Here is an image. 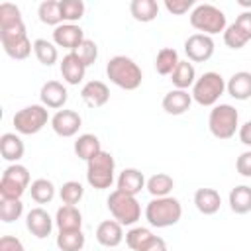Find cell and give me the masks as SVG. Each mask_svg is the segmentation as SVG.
I'll return each mask as SVG.
<instances>
[{
    "label": "cell",
    "mask_w": 251,
    "mask_h": 251,
    "mask_svg": "<svg viewBox=\"0 0 251 251\" xmlns=\"http://www.w3.org/2000/svg\"><path fill=\"white\" fill-rule=\"evenodd\" d=\"M106 76L110 78L112 84H116L122 90H135L141 86V80H143L141 67L131 57H126V55H116L108 61Z\"/></svg>",
    "instance_id": "obj_1"
},
{
    "label": "cell",
    "mask_w": 251,
    "mask_h": 251,
    "mask_svg": "<svg viewBox=\"0 0 251 251\" xmlns=\"http://www.w3.org/2000/svg\"><path fill=\"white\" fill-rule=\"evenodd\" d=\"M182 218V206L178 198L175 196H163V198H153L145 206V220L153 227H171L178 224Z\"/></svg>",
    "instance_id": "obj_2"
},
{
    "label": "cell",
    "mask_w": 251,
    "mask_h": 251,
    "mask_svg": "<svg viewBox=\"0 0 251 251\" xmlns=\"http://www.w3.org/2000/svg\"><path fill=\"white\" fill-rule=\"evenodd\" d=\"M190 25L198 29V33L204 35H216L220 31H226L227 20L226 14L214 6V4H196L194 10L190 12Z\"/></svg>",
    "instance_id": "obj_3"
},
{
    "label": "cell",
    "mask_w": 251,
    "mask_h": 251,
    "mask_svg": "<svg viewBox=\"0 0 251 251\" xmlns=\"http://www.w3.org/2000/svg\"><path fill=\"white\" fill-rule=\"evenodd\" d=\"M208 129L216 139H231L239 129V114L231 104H216L208 116Z\"/></svg>",
    "instance_id": "obj_4"
},
{
    "label": "cell",
    "mask_w": 251,
    "mask_h": 251,
    "mask_svg": "<svg viewBox=\"0 0 251 251\" xmlns=\"http://www.w3.org/2000/svg\"><path fill=\"white\" fill-rule=\"evenodd\" d=\"M114 173H116V161L112 153L104 149L98 155H94L90 161H86V180L96 190L110 188L114 182Z\"/></svg>",
    "instance_id": "obj_5"
},
{
    "label": "cell",
    "mask_w": 251,
    "mask_h": 251,
    "mask_svg": "<svg viewBox=\"0 0 251 251\" xmlns=\"http://www.w3.org/2000/svg\"><path fill=\"white\" fill-rule=\"evenodd\" d=\"M226 92V80L220 73L208 71L202 76L196 78L194 86H192V100L200 106H216L220 96Z\"/></svg>",
    "instance_id": "obj_6"
},
{
    "label": "cell",
    "mask_w": 251,
    "mask_h": 251,
    "mask_svg": "<svg viewBox=\"0 0 251 251\" xmlns=\"http://www.w3.org/2000/svg\"><path fill=\"white\" fill-rule=\"evenodd\" d=\"M106 204H108L112 218L116 222H120L122 226H133L141 218V206H139L137 198L131 194H126L118 188L110 192Z\"/></svg>",
    "instance_id": "obj_7"
},
{
    "label": "cell",
    "mask_w": 251,
    "mask_h": 251,
    "mask_svg": "<svg viewBox=\"0 0 251 251\" xmlns=\"http://www.w3.org/2000/svg\"><path fill=\"white\" fill-rule=\"evenodd\" d=\"M29 171L20 165L14 163L10 167L4 169L2 178H0V198L4 200H22L24 192L29 188Z\"/></svg>",
    "instance_id": "obj_8"
},
{
    "label": "cell",
    "mask_w": 251,
    "mask_h": 251,
    "mask_svg": "<svg viewBox=\"0 0 251 251\" xmlns=\"http://www.w3.org/2000/svg\"><path fill=\"white\" fill-rule=\"evenodd\" d=\"M47 122H51L49 118V112L43 104H31V106H25L22 110H18L12 118V124L16 127L18 133L22 135H35L39 133Z\"/></svg>",
    "instance_id": "obj_9"
},
{
    "label": "cell",
    "mask_w": 251,
    "mask_h": 251,
    "mask_svg": "<svg viewBox=\"0 0 251 251\" xmlns=\"http://www.w3.org/2000/svg\"><path fill=\"white\" fill-rule=\"evenodd\" d=\"M0 43H2L4 53L16 61L27 59L33 51V43L27 37L25 24H20V25L8 27V29H0Z\"/></svg>",
    "instance_id": "obj_10"
},
{
    "label": "cell",
    "mask_w": 251,
    "mask_h": 251,
    "mask_svg": "<svg viewBox=\"0 0 251 251\" xmlns=\"http://www.w3.org/2000/svg\"><path fill=\"white\" fill-rule=\"evenodd\" d=\"M214 39L204 33H192L184 41V53L190 63H206L214 55Z\"/></svg>",
    "instance_id": "obj_11"
},
{
    "label": "cell",
    "mask_w": 251,
    "mask_h": 251,
    "mask_svg": "<svg viewBox=\"0 0 251 251\" xmlns=\"http://www.w3.org/2000/svg\"><path fill=\"white\" fill-rule=\"evenodd\" d=\"M82 126V118L75 110H59L51 118V127L59 137H73L78 133Z\"/></svg>",
    "instance_id": "obj_12"
},
{
    "label": "cell",
    "mask_w": 251,
    "mask_h": 251,
    "mask_svg": "<svg viewBox=\"0 0 251 251\" xmlns=\"http://www.w3.org/2000/svg\"><path fill=\"white\" fill-rule=\"evenodd\" d=\"M84 31L76 24H61L53 29V43L57 47H65L71 53L78 49V45L84 41Z\"/></svg>",
    "instance_id": "obj_13"
},
{
    "label": "cell",
    "mask_w": 251,
    "mask_h": 251,
    "mask_svg": "<svg viewBox=\"0 0 251 251\" xmlns=\"http://www.w3.org/2000/svg\"><path fill=\"white\" fill-rule=\"evenodd\" d=\"M53 224H55V220L43 208H31L25 214V227L37 239L49 237L51 235V229H53Z\"/></svg>",
    "instance_id": "obj_14"
},
{
    "label": "cell",
    "mask_w": 251,
    "mask_h": 251,
    "mask_svg": "<svg viewBox=\"0 0 251 251\" xmlns=\"http://www.w3.org/2000/svg\"><path fill=\"white\" fill-rule=\"evenodd\" d=\"M39 98H41V104L45 108H51V110H57L59 112L67 104L69 92L63 86V82H59V80H47L41 86V90H39Z\"/></svg>",
    "instance_id": "obj_15"
},
{
    "label": "cell",
    "mask_w": 251,
    "mask_h": 251,
    "mask_svg": "<svg viewBox=\"0 0 251 251\" xmlns=\"http://www.w3.org/2000/svg\"><path fill=\"white\" fill-rule=\"evenodd\" d=\"M80 98L90 108H102L110 100V88L102 80H88L80 88Z\"/></svg>",
    "instance_id": "obj_16"
},
{
    "label": "cell",
    "mask_w": 251,
    "mask_h": 251,
    "mask_svg": "<svg viewBox=\"0 0 251 251\" xmlns=\"http://www.w3.org/2000/svg\"><path fill=\"white\" fill-rule=\"evenodd\" d=\"M96 241L102 247H118L124 241V226L116 220H104L96 227Z\"/></svg>",
    "instance_id": "obj_17"
},
{
    "label": "cell",
    "mask_w": 251,
    "mask_h": 251,
    "mask_svg": "<svg viewBox=\"0 0 251 251\" xmlns=\"http://www.w3.org/2000/svg\"><path fill=\"white\" fill-rule=\"evenodd\" d=\"M192 104V94H188V90H178V88H173L169 90L165 96H163V110L171 116H180L184 114Z\"/></svg>",
    "instance_id": "obj_18"
},
{
    "label": "cell",
    "mask_w": 251,
    "mask_h": 251,
    "mask_svg": "<svg viewBox=\"0 0 251 251\" xmlns=\"http://www.w3.org/2000/svg\"><path fill=\"white\" fill-rule=\"evenodd\" d=\"M145 175L139 171V169H124L120 175H118V190L126 192V194H131V196H137L143 188H145Z\"/></svg>",
    "instance_id": "obj_19"
},
{
    "label": "cell",
    "mask_w": 251,
    "mask_h": 251,
    "mask_svg": "<svg viewBox=\"0 0 251 251\" xmlns=\"http://www.w3.org/2000/svg\"><path fill=\"white\" fill-rule=\"evenodd\" d=\"M84 73H86V65L78 59L76 53H67L63 57V61H61V75H63V80L67 84H78V82H82Z\"/></svg>",
    "instance_id": "obj_20"
},
{
    "label": "cell",
    "mask_w": 251,
    "mask_h": 251,
    "mask_svg": "<svg viewBox=\"0 0 251 251\" xmlns=\"http://www.w3.org/2000/svg\"><path fill=\"white\" fill-rule=\"evenodd\" d=\"M194 206L204 216H214L222 206V196L216 188H198L194 192Z\"/></svg>",
    "instance_id": "obj_21"
},
{
    "label": "cell",
    "mask_w": 251,
    "mask_h": 251,
    "mask_svg": "<svg viewBox=\"0 0 251 251\" xmlns=\"http://www.w3.org/2000/svg\"><path fill=\"white\" fill-rule=\"evenodd\" d=\"M226 90L235 100H249L251 98V73L249 71L233 73L229 80L226 82Z\"/></svg>",
    "instance_id": "obj_22"
},
{
    "label": "cell",
    "mask_w": 251,
    "mask_h": 251,
    "mask_svg": "<svg viewBox=\"0 0 251 251\" xmlns=\"http://www.w3.org/2000/svg\"><path fill=\"white\" fill-rule=\"evenodd\" d=\"M24 151H25V147H24V141H22L20 135L10 133V131L2 133V137H0V155H2L4 161L14 165L24 157Z\"/></svg>",
    "instance_id": "obj_23"
},
{
    "label": "cell",
    "mask_w": 251,
    "mask_h": 251,
    "mask_svg": "<svg viewBox=\"0 0 251 251\" xmlns=\"http://www.w3.org/2000/svg\"><path fill=\"white\" fill-rule=\"evenodd\" d=\"M55 226L59 231H69V229H82V214L76 206L63 204L57 214H55Z\"/></svg>",
    "instance_id": "obj_24"
},
{
    "label": "cell",
    "mask_w": 251,
    "mask_h": 251,
    "mask_svg": "<svg viewBox=\"0 0 251 251\" xmlns=\"http://www.w3.org/2000/svg\"><path fill=\"white\" fill-rule=\"evenodd\" d=\"M73 149H75V155L78 159L90 161L94 155H98L102 151V145H100V139L94 133H82V135L76 137Z\"/></svg>",
    "instance_id": "obj_25"
},
{
    "label": "cell",
    "mask_w": 251,
    "mask_h": 251,
    "mask_svg": "<svg viewBox=\"0 0 251 251\" xmlns=\"http://www.w3.org/2000/svg\"><path fill=\"white\" fill-rule=\"evenodd\" d=\"M171 82L178 90H188L190 86H194V82H196L194 65L190 61H180L176 65V69L173 71V75H171Z\"/></svg>",
    "instance_id": "obj_26"
},
{
    "label": "cell",
    "mask_w": 251,
    "mask_h": 251,
    "mask_svg": "<svg viewBox=\"0 0 251 251\" xmlns=\"http://www.w3.org/2000/svg\"><path fill=\"white\" fill-rule=\"evenodd\" d=\"M227 202H229V208H231L233 214H247V212H251V186L239 184V186L231 188L229 196H227Z\"/></svg>",
    "instance_id": "obj_27"
},
{
    "label": "cell",
    "mask_w": 251,
    "mask_h": 251,
    "mask_svg": "<svg viewBox=\"0 0 251 251\" xmlns=\"http://www.w3.org/2000/svg\"><path fill=\"white\" fill-rule=\"evenodd\" d=\"M129 14L133 16L135 22L149 24L159 16V4L155 0H131Z\"/></svg>",
    "instance_id": "obj_28"
},
{
    "label": "cell",
    "mask_w": 251,
    "mask_h": 251,
    "mask_svg": "<svg viewBox=\"0 0 251 251\" xmlns=\"http://www.w3.org/2000/svg\"><path fill=\"white\" fill-rule=\"evenodd\" d=\"M175 186V180L171 175L167 173H155L153 176L147 178L145 182V188L147 192L153 196V198H163V196H169V192L173 190Z\"/></svg>",
    "instance_id": "obj_29"
},
{
    "label": "cell",
    "mask_w": 251,
    "mask_h": 251,
    "mask_svg": "<svg viewBox=\"0 0 251 251\" xmlns=\"http://www.w3.org/2000/svg\"><path fill=\"white\" fill-rule=\"evenodd\" d=\"M178 63H180V59H178L176 49L163 47V49H159V53L155 57V71L159 75H163V76H171Z\"/></svg>",
    "instance_id": "obj_30"
},
{
    "label": "cell",
    "mask_w": 251,
    "mask_h": 251,
    "mask_svg": "<svg viewBox=\"0 0 251 251\" xmlns=\"http://www.w3.org/2000/svg\"><path fill=\"white\" fill-rule=\"evenodd\" d=\"M29 196L37 204H49L55 198V184L49 178H35L29 184Z\"/></svg>",
    "instance_id": "obj_31"
},
{
    "label": "cell",
    "mask_w": 251,
    "mask_h": 251,
    "mask_svg": "<svg viewBox=\"0 0 251 251\" xmlns=\"http://www.w3.org/2000/svg\"><path fill=\"white\" fill-rule=\"evenodd\" d=\"M84 241L86 237L82 229H69V231H59L55 243L61 251H82Z\"/></svg>",
    "instance_id": "obj_32"
},
{
    "label": "cell",
    "mask_w": 251,
    "mask_h": 251,
    "mask_svg": "<svg viewBox=\"0 0 251 251\" xmlns=\"http://www.w3.org/2000/svg\"><path fill=\"white\" fill-rule=\"evenodd\" d=\"M33 53L37 57V61L45 67H51L57 63L59 59V51H57V45L47 41V39H35L33 41Z\"/></svg>",
    "instance_id": "obj_33"
},
{
    "label": "cell",
    "mask_w": 251,
    "mask_h": 251,
    "mask_svg": "<svg viewBox=\"0 0 251 251\" xmlns=\"http://www.w3.org/2000/svg\"><path fill=\"white\" fill-rule=\"evenodd\" d=\"M37 16H39V22L45 24V25H61L63 20H61V8H59V0H45L39 4L37 8Z\"/></svg>",
    "instance_id": "obj_34"
},
{
    "label": "cell",
    "mask_w": 251,
    "mask_h": 251,
    "mask_svg": "<svg viewBox=\"0 0 251 251\" xmlns=\"http://www.w3.org/2000/svg\"><path fill=\"white\" fill-rule=\"evenodd\" d=\"M61 20L63 24H75L84 16V2L82 0H59Z\"/></svg>",
    "instance_id": "obj_35"
},
{
    "label": "cell",
    "mask_w": 251,
    "mask_h": 251,
    "mask_svg": "<svg viewBox=\"0 0 251 251\" xmlns=\"http://www.w3.org/2000/svg\"><path fill=\"white\" fill-rule=\"evenodd\" d=\"M20 24H24L20 8L16 4H12V2H2L0 4V29L16 27Z\"/></svg>",
    "instance_id": "obj_36"
},
{
    "label": "cell",
    "mask_w": 251,
    "mask_h": 251,
    "mask_svg": "<svg viewBox=\"0 0 251 251\" xmlns=\"http://www.w3.org/2000/svg\"><path fill=\"white\" fill-rule=\"evenodd\" d=\"M153 237V231L149 229V227H141V226H137V227H131L127 233H126V243H127V247L131 249V251H141L145 245H147V241Z\"/></svg>",
    "instance_id": "obj_37"
},
{
    "label": "cell",
    "mask_w": 251,
    "mask_h": 251,
    "mask_svg": "<svg viewBox=\"0 0 251 251\" xmlns=\"http://www.w3.org/2000/svg\"><path fill=\"white\" fill-rule=\"evenodd\" d=\"M59 196H61V202L63 204H69V206H75L82 200L84 196V188L80 182L76 180H67L61 188H59Z\"/></svg>",
    "instance_id": "obj_38"
},
{
    "label": "cell",
    "mask_w": 251,
    "mask_h": 251,
    "mask_svg": "<svg viewBox=\"0 0 251 251\" xmlns=\"http://www.w3.org/2000/svg\"><path fill=\"white\" fill-rule=\"evenodd\" d=\"M24 214V204L22 200H4L0 198V220L4 224H12L20 220Z\"/></svg>",
    "instance_id": "obj_39"
},
{
    "label": "cell",
    "mask_w": 251,
    "mask_h": 251,
    "mask_svg": "<svg viewBox=\"0 0 251 251\" xmlns=\"http://www.w3.org/2000/svg\"><path fill=\"white\" fill-rule=\"evenodd\" d=\"M73 53H76L78 59H80L86 67H90V65H94V61L98 59V45H96L92 39H84V41L78 45V49L73 51Z\"/></svg>",
    "instance_id": "obj_40"
},
{
    "label": "cell",
    "mask_w": 251,
    "mask_h": 251,
    "mask_svg": "<svg viewBox=\"0 0 251 251\" xmlns=\"http://www.w3.org/2000/svg\"><path fill=\"white\" fill-rule=\"evenodd\" d=\"M224 43H226L229 49H241V47H245V43H249V41H247V37H245L233 24H229V25L226 27V31H224Z\"/></svg>",
    "instance_id": "obj_41"
},
{
    "label": "cell",
    "mask_w": 251,
    "mask_h": 251,
    "mask_svg": "<svg viewBox=\"0 0 251 251\" xmlns=\"http://www.w3.org/2000/svg\"><path fill=\"white\" fill-rule=\"evenodd\" d=\"M194 0H165V8L173 16H182L188 10H194Z\"/></svg>",
    "instance_id": "obj_42"
},
{
    "label": "cell",
    "mask_w": 251,
    "mask_h": 251,
    "mask_svg": "<svg viewBox=\"0 0 251 251\" xmlns=\"http://www.w3.org/2000/svg\"><path fill=\"white\" fill-rule=\"evenodd\" d=\"M233 25L247 37V41H251V10H247V12H241L237 18H235V22H233Z\"/></svg>",
    "instance_id": "obj_43"
},
{
    "label": "cell",
    "mask_w": 251,
    "mask_h": 251,
    "mask_svg": "<svg viewBox=\"0 0 251 251\" xmlns=\"http://www.w3.org/2000/svg\"><path fill=\"white\" fill-rule=\"evenodd\" d=\"M235 171L245 176V178H251V151H243L237 159H235Z\"/></svg>",
    "instance_id": "obj_44"
},
{
    "label": "cell",
    "mask_w": 251,
    "mask_h": 251,
    "mask_svg": "<svg viewBox=\"0 0 251 251\" xmlns=\"http://www.w3.org/2000/svg\"><path fill=\"white\" fill-rule=\"evenodd\" d=\"M0 251H25L24 243L14 235H2L0 237Z\"/></svg>",
    "instance_id": "obj_45"
},
{
    "label": "cell",
    "mask_w": 251,
    "mask_h": 251,
    "mask_svg": "<svg viewBox=\"0 0 251 251\" xmlns=\"http://www.w3.org/2000/svg\"><path fill=\"white\" fill-rule=\"evenodd\" d=\"M141 251H169V249H167V243H165V239H163V237L153 235V237L147 241V245H145Z\"/></svg>",
    "instance_id": "obj_46"
},
{
    "label": "cell",
    "mask_w": 251,
    "mask_h": 251,
    "mask_svg": "<svg viewBox=\"0 0 251 251\" xmlns=\"http://www.w3.org/2000/svg\"><path fill=\"white\" fill-rule=\"evenodd\" d=\"M237 135H239V141H241L243 145L251 147V120H247L243 126H239Z\"/></svg>",
    "instance_id": "obj_47"
},
{
    "label": "cell",
    "mask_w": 251,
    "mask_h": 251,
    "mask_svg": "<svg viewBox=\"0 0 251 251\" xmlns=\"http://www.w3.org/2000/svg\"><path fill=\"white\" fill-rule=\"evenodd\" d=\"M237 4H239V6H243V8H251V2H247V0H239Z\"/></svg>",
    "instance_id": "obj_48"
}]
</instances>
